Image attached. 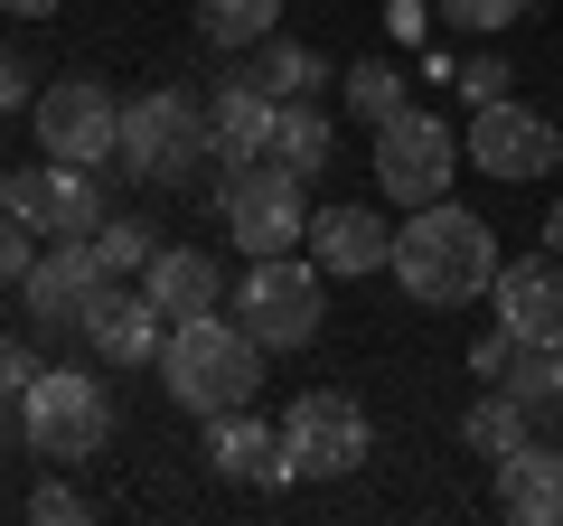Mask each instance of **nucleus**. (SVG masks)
<instances>
[{
    "instance_id": "1",
    "label": "nucleus",
    "mask_w": 563,
    "mask_h": 526,
    "mask_svg": "<svg viewBox=\"0 0 563 526\" xmlns=\"http://www.w3.org/2000/svg\"><path fill=\"white\" fill-rule=\"evenodd\" d=\"M498 235H488L470 207H451V198H432V207H404V226H395V273L404 283V302H422V310H470V302H488V283H498Z\"/></svg>"
},
{
    "instance_id": "2",
    "label": "nucleus",
    "mask_w": 563,
    "mask_h": 526,
    "mask_svg": "<svg viewBox=\"0 0 563 526\" xmlns=\"http://www.w3.org/2000/svg\"><path fill=\"white\" fill-rule=\"evenodd\" d=\"M263 358H273V348H263L244 320L198 310V320H169V339H161V385H169V405H188L198 424H217V414L254 405Z\"/></svg>"
},
{
    "instance_id": "3",
    "label": "nucleus",
    "mask_w": 563,
    "mask_h": 526,
    "mask_svg": "<svg viewBox=\"0 0 563 526\" xmlns=\"http://www.w3.org/2000/svg\"><path fill=\"white\" fill-rule=\"evenodd\" d=\"M132 179H151V188H169V179H188V169L207 161V103L188 95V85H151V95H132L122 103V151H113Z\"/></svg>"
},
{
    "instance_id": "4",
    "label": "nucleus",
    "mask_w": 563,
    "mask_h": 526,
    "mask_svg": "<svg viewBox=\"0 0 563 526\" xmlns=\"http://www.w3.org/2000/svg\"><path fill=\"white\" fill-rule=\"evenodd\" d=\"M235 320L254 329L263 348H310L320 320H329L320 254H254L244 263V292H235Z\"/></svg>"
},
{
    "instance_id": "5",
    "label": "nucleus",
    "mask_w": 563,
    "mask_h": 526,
    "mask_svg": "<svg viewBox=\"0 0 563 526\" xmlns=\"http://www.w3.org/2000/svg\"><path fill=\"white\" fill-rule=\"evenodd\" d=\"M20 432H29L38 461H95V451L113 442V395H103L85 366H47L20 395Z\"/></svg>"
},
{
    "instance_id": "6",
    "label": "nucleus",
    "mask_w": 563,
    "mask_h": 526,
    "mask_svg": "<svg viewBox=\"0 0 563 526\" xmlns=\"http://www.w3.org/2000/svg\"><path fill=\"white\" fill-rule=\"evenodd\" d=\"M282 451H291V480H347V470H366V451H376L366 405L339 395V385L291 395V414H282Z\"/></svg>"
},
{
    "instance_id": "7",
    "label": "nucleus",
    "mask_w": 563,
    "mask_h": 526,
    "mask_svg": "<svg viewBox=\"0 0 563 526\" xmlns=\"http://www.w3.org/2000/svg\"><path fill=\"white\" fill-rule=\"evenodd\" d=\"M225 235L244 244V263L254 254H301L310 244V198H301V179L282 161H254V169H225Z\"/></svg>"
},
{
    "instance_id": "8",
    "label": "nucleus",
    "mask_w": 563,
    "mask_h": 526,
    "mask_svg": "<svg viewBox=\"0 0 563 526\" xmlns=\"http://www.w3.org/2000/svg\"><path fill=\"white\" fill-rule=\"evenodd\" d=\"M451 169H461V132H451L442 113H413V103H404L395 122H376V188L395 207L451 198Z\"/></svg>"
},
{
    "instance_id": "9",
    "label": "nucleus",
    "mask_w": 563,
    "mask_h": 526,
    "mask_svg": "<svg viewBox=\"0 0 563 526\" xmlns=\"http://www.w3.org/2000/svg\"><path fill=\"white\" fill-rule=\"evenodd\" d=\"M563 161V132H554V113H536V103H517V95H498V103H470V169L479 179H544V169Z\"/></svg>"
},
{
    "instance_id": "10",
    "label": "nucleus",
    "mask_w": 563,
    "mask_h": 526,
    "mask_svg": "<svg viewBox=\"0 0 563 526\" xmlns=\"http://www.w3.org/2000/svg\"><path fill=\"white\" fill-rule=\"evenodd\" d=\"M38 151H47V161H76V169L113 161V151H122V103H113V85H95V76L47 85V95H38Z\"/></svg>"
},
{
    "instance_id": "11",
    "label": "nucleus",
    "mask_w": 563,
    "mask_h": 526,
    "mask_svg": "<svg viewBox=\"0 0 563 526\" xmlns=\"http://www.w3.org/2000/svg\"><path fill=\"white\" fill-rule=\"evenodd\" d=\"M20 292H29V320H38V329H85V320H95V302L113 292V273H103L95 235H57L20 273Z\"/></svg>"
},
{
    "instance_id": "12",
    "label": "nucleus",
    "mask_w": 563,
    "mask_h": 526,
    "mask_svg": "<svg viewBox=\"0 0 563 526\" xmlns=\"http://www.w3.org/2000/svg\"><path fill=\"white\" fill-rule=\"evenodd\" d=\"M488 310L517 348H563V254H507L498 283H488Z\"/></svg>"
},
{
    "instance_id": "13",
    "label": "nucleus",
    "mask_w": 563,
    "mask_h": 526,
    "mask_svg": "<svg viewBox=\"0 0 563 526\" xmlns=\"http://www.w3.org/2000/svg\"><path fill=\"white\" fill-rule=\"evenodd\" d=\"M273 113H282V103L263 95L254 76L217 85V95H207V161H217V169H254V161H273Z\"/></svg>"
},
{
    "instance_id": "14",
    "label": "nucleus",
    "mask_w": 563,
    "mask_h": 526,
    "mask_svg": "<svg viewBox=\"0 0 563 526\" xmlns=\"http://www.w3.org/2000/svg\"><path fill=\"white\" fill-rule=\"evenodd\" d=\"M310 254H320V273H339V283H366V273L395 263V226H385L376 207H320V217H310Z\"/></svg>"
},
{
    "instance_id": "15",
    "label": "nucleus",
    "mask_w": 563,
    "mask_h": 526,
    "mask_svg": "<svg viewBox=\"0 0 563 526\" xmlns=\"http://www.w3.org/2000/svg\"><path fill=\"white\" fill-rule=\"evenodd\" d=\"M85 329H95V358H103V366H161V339H169L161 302H151L141 283H113Z\"/></svg>"
},
{
    "instance_id": "16",
    "label": "nucleus",
    "mask_w": 563,
    "mask_h": 526,
    "mask_svg": "<svg viewBox=\"0 0 563 526\" xmlns=\"http://www.w3.org/2000/svg\"><path fill=\"white\" fill-rule=\"evenodd\" d=\"M207 461H217L225 480H254V489H282V480H291L282 424H263L254 405H235V414H217V424H207Z\"/></svg>"
},
{
    "instance_id": "17",
    "label": "nucleus",
    "mask_w": 563,
    "mask_h": 526,
    "mask_svg": "<svg viewBox=\"0 0 563 526\" xmlns=\"http://www.w3.org/2000/svg\"><path fill=\"white\" fill-rule=\"evenodd\" d=\"M141 292L161 302V320H198V310L225 302V273H217V254H198V244H161V254L141 263Z\"/></svg>"
},
{
    "instance_id": "18",
    "label": "nucleus",
    "mask_w": 563,
    "mask_h": 526,
    "mask_svg": "<svg viewBox=\"0 0 563 526\" xmlns=\"http://www.w3.org/2000/svg\"><path fill=\"white\" fill-rule=\"evenodd\" d=\"M498 507L517 526H563V451L554 442H517L498 461Z\"/></svg>"
},
{
    "instance_id": "19",
    "label": "nucleus",
    "mask_w": 563,
    "mask_h": 526,
    "mask_svg": "<svg viewBox=\"0 0 563 526\" xmlns=\"http://www.w3.org/2000/svg\"><path fill=\"white\" fill-rule=\"evenodd\" d=\"M29 207H38L47 235H95L103 226V188H95V169H76V161L29 169Z\"/></svg>"
},
{
    "instance_id": "20",
    "label": "nucleus",
    "mask_w": 563,
    "mask_h": 526,
    "mask_svg": "<svg viewBox=\"0 0 563 526\" xmlns=\"http://www.w3.org/2000/svg\"><path fill=\"white\" fill-rule=\"evenodd\" d=\"M461 442L479 451V461H507V451H517V442H536V405H526V395H507V385H498V395H479V405L461 414Z\"/></svg>"
},
{
    "instance_id": "21",
    "label": "nucleus",
    "mask_w": 563,
    "mask_h": 526,
    "mask_svg": "<svg viewBox=\"0 0 563 526\" xmlns=\"http://www.w3.org/2000/svg\"><path fill=\"white\" fill-rule=\"evenodd\" d=\"M273 161L291 169V179H320V169H329V113L310 95H291L273 113Z\"/></svg>"
},
{
    "instance_id": "22",
    "label": "nucleus",
    "mask_w": 563,
    "mask_h": 526,
    "mask_svg": "<svg viewBox=\"0 0 563 526\" xmlns=\"http://www.w3.org/2000/svg\"><path fill=\"white\" fill-rule=\"evenodd\" d=\"M244 76H254L273 103H291V95H320L329 66H320V47H301V39H282V29H273V39L254 47V66H244Z\"/></svg>"
},
{
    "instance_id": "23",
    "label": "nucleus",
    "mask_w": 563,
    "mask_h": 526,
    "mask_svg": "<svg viewBox=\"0 0 563 526\" xmlns=\"http://www.w3.org/2000/svg\"><path fill=\"white\" fill-rule=\"evenodd\" d=\"M282 29V0H198V39L207 47H263Z\"/></svg>"
},
{
    "instance_id": "24",
    "label": "nucleus",
    "mask_w": 563,
    "mask_h": 526,
    "mask_svg": "<svg viewBox=\"0 0 563 526\" xmlns=\"http://www.w3.org/2000/svg\"><path fill=\"white\" fill-rule=\"evenodd\" d=\"M38 207H29V179H10V169H0V283H20L29 263H38Z\"/></svg>"
},
{
    "instance_id": "25",
    "label": "nucleus",
    "mask_w": 563,
    "mask_h": 526,
    "mask_svg": "<svg viewBox=\"0 0 563 526\" xmlns=\"http://www.w3.org/2000/svg\"><path fill=\"white\" fill-rule=\"evenodd\" d=\"M339 85H347V113H357L366 132L404 113V66H395V57H357V66H347Z\"/></svg>"
},
{
    "instance_id": "26",
    "label": "nucleus",
    "mask_w": 563,
    "mask_h": 526,
    "mask_svg": "<svg viewBox=\"0 0 563 526\" xmlns=\"http://www.w3.org/2000/svg\"><path fill=\"white\" fill-rule=\"evenodd\" d=\"M95 254H103V273H113V283H141V263L161 254V235H151L141 217H103V226H95Z\"/></svg>"
},
{
    "instance_id": "27",
    "label": "nucleus",
    "mask_w": 563,
    "mask_h": 526,
    "mask_svg": "<svg viewBox=\"0 0 563 526\" xmlns=\"http://www.w3.org/2000/svg\"><path fill=\"white\" fill-rule=\"evenodd\" d=\"M517 10H526V0H442V20H451V29H479V39H498Z\"/></svg>"
},
{
    "instance_id": "28",
    "label": "nucleus",
    "mask_w": 563,
    "mask_h": 526,
    "mask_svg": "<svg viewBox=\"0 0 563 526\" xmlns=\"http://www.w3.org/2000/svg\"><path fill=\"white\" fill-rule=\"evenodd\" d=\"M507 85H517V76H507V57H470L461 66V103H498Z\"/></svg>"
},
{
    "instance_id": "29",
    "label": "nucleus",
    "mask_w": 563,
    "mask_h": 526,
    "mask_svg": "<svg viewBox=\"0 0 563 526\" xmlns=\"http://www.w3.org/2000/svg\"><path fill=\"white\" fill-rule=\"evenodd\" d=\"M517 358H526V348L507 339V329H488V339L470 348V376H488V385H507V366H517Z\"/></svg>"
},
{
    "instance_id": "30",
    "label": "nucleus",
    "mask_w": 563,
    "mask_h": 526,
    "mask_svg": "<svg viewBox=\"0 0 563 526\" xmlns=\"http://www.w3.org/2000/svg\"><path fill=\"white\" fill-rule=\"evenodd\" d=\"M29 517H38V526H76V517H85V498H76L66 480H47V489H29Z\"/></svg>"
},
{
    "instance_id": "31",
    "label": "nucleus",
    "mask_w": 563,
    "mask_h": 526,
    "mask_svg": "<svg viewBox=\"0 0 563 526\" xmlns=\"http://www.w3.org/2000/svg\"><path fill=\"white\" fill-rule=\"evenodd\" d=\"M38 376H47V366L29 358L20 339H0V395H29V385H38Z\"/></svg>"
},
{
    "instance_id": "32",
    "label": "nucleus",
    "mask_w": 563,
    "mask_h": 526,
    "mask_svg": "<svg viewBox=\"0 0 563 526\" xmlns=\"http://www.w3.org/2000/svg\"><path fill=\"white\" fill-rule=\"evenodd\" d=\"M20 95H29V66L0 47V113H20Z\"/></svg>"
},
{
    "instance_id": "33",
    "label": "nucleus",
    "mask_w": 563,
    "mask_h": 526,
    "mask_svg": "<svg viewBox=\"0 0 563 526\" xmlns=\"http://www.w3.org/2000/svg\"><path fill=\"white\" fill-rule=\"evenodd\" d=\"M0 10H20V20H57L66 0H0Z\"/></svg>"
},
{
    "instance_id": "34",
    "label": "nucleus",
    "mask_w": 563,
    "mask_h": 526,
    "mask_svg": "<svg viewBox=\"0 0 563 526\" xmlns=\"http://www.w3.org/2000/svg\"><path fill=\"white\" fill-rule=\"evenodd\" d=\"M544 254H563V198H554V217H544Z\"/></svg>"
},
{
    "instance_id": "35",
    "label": "nucleus",
    "mask_w": 563,
    "mask_h": 526,
    "mask_svg": "<svg viewBox=\"0 0 563 526\" xmlns=\"http://www.w3.org/2000/svg\"><path fill=\"white\" fill-rule=\"evenodd\" d=\"M554 405H563V348H554Z\"/></svg>"
},
{
    "instance_id": "36",
    "label": "nucleus",
    "mask_w": 563,
    "mask_h": 526,
    "mask_svg": "<svg viewBox=\"0 0 563 526\" xmlns=\"http://www.w3.org/2000/svg\"><path fill=\"white\" fill-rule=\"evenodd\" d=\"M0 432H10V395H0Z\"/></svg>"
}]
</instances>
